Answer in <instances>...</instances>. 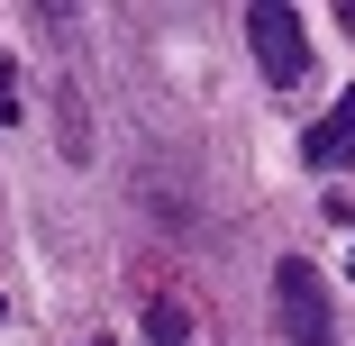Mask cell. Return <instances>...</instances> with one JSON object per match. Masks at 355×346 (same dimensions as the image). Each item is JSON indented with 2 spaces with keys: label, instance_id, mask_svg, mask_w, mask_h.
<instances>
[{
  "label": "cell",
  "instance_id": "cell-1",
  "mask_svg": "<svg viewBox=\"0 0 355 346\" xmlns=\"http://www.w3.org/2000/svg\"><path fill=\"white\" fill-rule=\"evenodd\" d=\"M273 319H282V337H292V346H337L328 292H319V273H310L301 255H282V273H273Z\"/></svg>",
  "mask_w": 355,
  "mask_h": 346
},
{
  "label": "cell",
  "instance_id": "cell-2",
  "mask_svg": "<svg viewBox=\"0 0 355 346\" xmlns=\"http://www.w3.org/2000/svg\"><path fill=\"white\" fill-rule=\"evenodd\" d=\"M246 37H255V64L292 92L301 73H310V46H301V10H273V0H255L246 10Z\"/></svg>",
  "mask_w": 355,
  "mask_h": 346
},
{
  "label": "cell",
  "instance_id": "cell-3",
  "mask_svg": "<svg viewBox=\"0 0 355 346\" xmlns=\"http://www.w3.org/2000/svg\"><path fill=\"white\" fill-rule=\"evenodd\" d=\"M301 164H319V173L355 164V92H346V101H337V110H328V119H319V128L301 137Z\"/></svg>",
  "mask_w": 355,
  "mask_h": 346
},
{
  "label": "cell",
  "instance_id": "cell-4",
  "mask_svg": "<svg viewBox=\"0 0 355 346\" xmlns=\"http://www.w3.org/2000/svg\"><path fill=\"white\" fill-rule=\"evenodd\" d=\"M146 337H155V346H191V319H182V301H155V310H146Z\"/></svg>",
  "mask_w": 355,
  "mask_h": 346
},
{
  "label": "cell",
  "instance_id": "cell-5",
  "mask_svg": "<svg viewBox=\"0 0 355 346\" xmlns=\"http://www.w3.org/2000/svg\"><path fill=\"white\" fill-rule=\"evenodd\" d=\"M0 119H19V64L0 55Z\"/></svg>",
  "mask_w": 355,
  "mask_h": 346
},
{
  "label": "cell",
  "instance_id": "cell-6",
  "mask_svg": "<svg viewBox=\"0 0 355 346\" xmlns=\"http://www.w3.org/2000/svg\"><path fill=\"white\" fill-rule=\"evenodd\" d=\"M346 273H355V255H346Z\"/></svg>",
  "mask_w": 355,
  "mask_h": 346
}]
</instances>
